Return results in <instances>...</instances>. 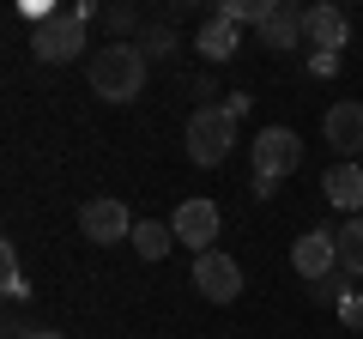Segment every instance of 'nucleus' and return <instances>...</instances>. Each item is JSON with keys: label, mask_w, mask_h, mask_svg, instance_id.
Returning a JSON list of instances; mask_svg holds the SVG:
<instances>
[{"label": "nucleus", "mask_w": 363, "mask_h": 339, "mask_svg": "<svg viewBox=\"0 0 363 339\" xmlns=\"http://www.w3.org/2000/svg\"><path fill=\"white\" fill-rule=\"evenodd\" d=\"M145 73H152V61H145L140 43H104L85 61V79H91V91L104 97V104H133L145 91Z\"/></svg>", "instance_id": "nucleus-1"}, {"label": "nucleus", "mask_w": 363, "mask_h": 339, "mask_svg": "<svg viewBox=\"0 0 363 339\" xmlns=\"http://www.w3.org/2000/svg\"><path fill=\"white\" fill-rule=\"evenodd\" d=\"M182 145H188V157H194L200 170L224 164L230 145H236V116L224 104H200L194 116H188V128H182Z\"/></svg>", "instance_id": "nucleus-2"}, {"label": "nucleus", "mask_w": 363, "mask_h": 339, "mask_svg": "<svg viewBox=\"0 0 363 339\" xmlns=\"http://www.w3.org/2000/svg\"><path fill=\"white\" fill-rule=\"evenodd\" d=\"M85 18L73 13V6H61V13H49L37 30H30V49H37V61L43 67H67V61H79L85 55Z\"/></svg>", "instance_id": "nucleus-3"}, {"label": "nucleus", "mask_w": 363, "mask_h": 339, "mask_svg": "<svg viewBox=\"0 0 363 339\" xmlns=\"http://www.w3.org/2000/svg\"><path fill=\"white\" fill-rule=\"evenodd\" d=\"M248 157H255V176H260V182H285L291 170L303 164V140L291 128H260L255 145H248Z\"/></svg>", "instance_id": "nucleus-4"}, {"label": "nucleus", "mask_w": 363, "mask_h": 339, "mask_svg": "<svg viewBox=\"0 0 363 339\" xmlns=\"http://www.w3.org/2000/svg\"><path fill=\"white\" fill-rule=\"evenodd\" d=\"M303 13L309 6H291V0H260V49H272V55H297V49H309V37H303Z\"/></svg>", "instance_id": "nucleus-5"}, {"label": "nucleus", "mask_w": 363, "mask_h": 339, "mask_svg": "<svg viewBox=\"0 0 363 339\" xmlns=\"http://www.w3.org/2000/svg\"><path fill=\"white\" fill-rule=\"evenodd\" d=\"M79 230H85V243H97V248L128 243V236H133V212L121 206L116 194H91L85 206H79Z\"/></svg>", "instance_id": "nucleus-6"}, {"label": "nucleus", "mask_w": 363, "mask_h": 339, "mask_svg": "<svg viewBox=\"0 0 363 339\" xmlns=\"http://www.w3.org/2000/svg\"><path fill=\"white\" fill-rule=\"evenodd\" d=\"M169 230H176V243H182V248H194V255H206V248L218 243V206H212L206 194L182 200V206L169 212Z\"/></svg>", "instance_id": "nucleus-7"}, {"label": "nucleus", "mask_w": 363, "mask_h": 339, "mask_svg": "<svg viewBox=\"0 0 363 339\" xmlns=\"http://www.w3.org/2000/svg\"><path fill=\"white\" fill-rule=\"evenodd\" d=\"M194 291L206 303H236L242 297V267L218 248H206V255H194Z\"/></svg>", "instance_id": "nucleus-8"}, {"label": "nucleus", "mask_w": 363, "mask_h": 339, "mask_svg": "<svg viewBox=\"0 0 363 339\" xmlns=\"http://www.w3.org/2000/svg\"><path fill=\"white\" fill-rule=\"evenodd\" d=\"M321 133H327V145L339 152V164H357V157H363V104H357V97L333 104L321 116Z\"/></svg>", "instance_id": "nucleus-9"}, {"label": "nucleus", "mask_w": 363, "mask_h": 339, "mask_svg": "<svg viewBox=\"0 0 363 339\" xmlns=\"http://www.w3.org/2000/svg\"><path fill=\"white\" fill-rule=\"evenodd\" d=\"M291 267H297L303 279H327V273H339V236L333 230H303L297 243H291Z\"/></svg>", "instance_id": "nucleus-10"}, {"label": "nucleus", "mask_w": 363, "mask_h": 339, "mask_svg": "<svg viewBox=\"0 0 363 339\" xmlns=\"http://www.w3.org/2000/svg\"><path fill=\"white\" fill-rule=\"evenodd\" d=\"M303 37H309V55H339L351 37V18L339 13L333 0H321V6H309L303 13Z\"/></svg>", "instance_id": "nucleus-11"}, {"label": "nucleus", "mask_w": 363, "mask_h": 339, "mask_svg": "<svg viewBox=\"0 0 363 339\" xmlns=\"http://www.w3.org/2000/svg\"><path fill=\"white\" fill-rule=\"evenodd\" d=\"M321 200L345 218H363V164H333L321 176Z\"/></svg>", "instance_id": "nucleus-12"}, {"label": "nucleus", "mask_w": 363, "mask_h": 339, "mask_svg": "<svg viewBox=\"0 0 363 339\" xmlns=\"http://www.w3.org/2000/svg\"><path fill=\"white\" fill-rule=\"evenodd\" d=\"M194 49L206 55V61H236V55H242V30L224 25V18H206L200 37H194Z\"/></svg>", "instance_id": "nucleus-13"}, {"label": "nucleus", "mask_w": 363, "mask_h": 339, "mask_svg": "<svg viewBox=\"0 0 363 339\" xmlns=\"http://www.w3.org/2000/svg\"><path fill=\"white\" fill-rule=\"evenodd\" d=\"M169 248H176V230H169V224H157V218L133 224V255H140V261H164Z\"/></svg>", "instance_id": "nucleus-14"}, {"label": "nucleus", "mask_w": 363, "mask_h": 339, "mask_svg": "<svg viewBox=\"0 0 363 339\" xmlns=\"http://www.w3.org/2000/svg\"><path fill=\"white\" fill-rule=\"evenodd\" d=\"M333 236H339V273L363 279V218H345Z\"/></svg>", "instance_id": "nucleus-15"}, {"label": "nucleus", "mask_w": 363, "mask_h": 339, "mask_svg": "<svg viewBox=\"0 0 363 339\" xmlns=\"http://www.w3.org/2000/svg\"><path fill=\"white\" fill-rule=\"evenodd\" d=\"M345 297H351V273H327L309 285V303H321V309H345Z\"/></svg>", "instance_id": "nucleus-16"}, {"label": "nucleus", "mask_w": 363, "mask_h": 339, "mask_svg": "<svg viewBox=\"0 0 363 339\" xmlns=\"http://www.w3.org/2000/svg\"><path fill=\"white\" fill-rule=\"evenodd\" d=\"M0 291H6V303H25V297H30L25 273H18V248H13V243L0 248Z\"/></svg>", "instance_id": "nucleus-17"}, {"label": "nucleus", "mask_w": 363, "mask_h": 339, "mask_svg": "<svg viewBox=\"0 0 363 339\" xmlns=\"http://www.w3.org/2000/svg\"><path fill=\"white\" fill-rule=\"evenodd\" d=\"M140 49H145V61H169V55H176L182 43H176V30H169V25H157V30H145V43H140Z\"/></svg>", "instance_id": "nucleus-18"}, {"label": "nucleus", "mask_w": 363, "mask_h": 339, "mask_svg": "<svg viewBox=\"0 0 363 339\" xmlns=\"http://www.w3.org/2000/svg\"><path fill=\"white\" fill-rule=\"evenodd\" d=\"M104 25L116 30V43H128V30H140V13H133L128 0H116V6H104Z\"/></svg>", "instance_id": "nucleus-19"}, {"label": "nucleus", "mask_w": 363, "mask_h": 339, "mask_svg": "<svg viewBox=\"0 0 363 339\" xmlns=\"http://www.w3.org/2000/svg\"><path fill=\"white\" fill-rule=\"evenodd\" d=\"M339 321H345L351 333H363V291H351V297H345V309H339Z\"/></svg>", "instance_id": "nucleus-20"}, {"label": "nucleus", "mask_w": 363, "mask_h": 339, "mask_svg": "<svg viewBox=\"0 0 363 339\" xmlns=\"http://www.w3.org/2000/svg\"><path fill=\"white\" fill-rule=\"evenodd\" d=\"M309 73L315 79H333L339 73V55H309Z\"/></svg>", "instance_id": "nucleus-21"}, {"label": "nucleus", "mask_w": 363, "mask_h": 339, "mask_svg": "<svg viewBox=\"0 0 363 339\" xmlns=\"http://www.w3.org/2000/svg\"><path fill=\"white\" fill-rule=\"evenodd\" d=\"M30 339H67V333H55V327H37V333H30Z\"/></svg>", "instance_id": "nucleus-22"}]
</instances>
